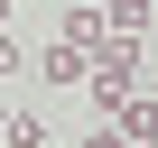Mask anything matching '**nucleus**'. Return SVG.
<instances>
[{"mask_svg":"<svg viewBox=\"0 0 158 148\" xmlns=\"http://www.w3.org/2000/svg\"><path fill=\"white\" fill-rule=\"evenodd\" d=\"M84 148H130V139H121V130H112V120H102V130H93V139H84Z\"/></svg>","mask_w":158,"mask_h":148,"instance_id":"nucleus-7","label":"nucleus"},{"mask_svg":"<svg viewBox=\"0 0 158 148\" xmlns=\"http://www.w3.org/2000/svg\"><path fill=\"white\" fill-rule=\"evenodd\" d=\"M28 74H37V84H65V93H74V84H84V74H93V56H84V46H65V37H56L47 56H28Z\"/></svg>","mask_w":158,"mask_h":148,"instance_id":"nucleus-2","label":"nucleus"},{"mask_svg":"<svg viewBox=\"0 0 158 148\" xmlns=\"http://www.w3.org/2000/svg\"><path fill=\"white\" fill-rule=\"evenodd\" d=\"M0 148H47V120L37 111H10V120H0Z\"/></svg>","mask_w":158,"mask_h":148,"instance_id":"nucleus-4","label":"nucleus"},{"mask_svg":"<svg viewBox=\"0 0 158 148\" xmlns=\"http://www.w3.org/2000/svg\"><path fill=\"white\" fill-rule=\"evenodd\" d=\"M149 28H158V0H149Z\"/></svg>","mask_w":158,"mask_h":148,"instance_id":"nucleus-8","label":"nucleus"},{"mask_svg":"<svg viewBox=\"0 0 158 148\" xmlns=\"http://www.w3.org/2000/svg\"><path fill=\"white\" fill-rule=\"evenodd\" d=\"M112 10V37H149V0H102Z\"/></svg>","mask_w":158,"mask_h":148,"instance_id":"nucleus-5","label":"nucleus"},{"mask_svg":"<svg viewBox=\"0 0 158 148\" xmlns=\"http://www.w3.org/2000/svg\"><path fill=\"white\" fill-rule=\"evenodd\" d=\"M0 74H28V46H19L10 28H0Z\"/></svg>","mask_w":158,"mask_h":148,"instance_id":"nucleus-6","label":"nucleus"},{"mask_svg":"<svg viewBox=\"0 0 158 148\" xmlns=\"http://www.w3.org/2000/svg\"><path fill=\"white\" fill-rule=\"evenodd\" d=\"M56 37H65V46H84V56H93V46L112 37V10H102V0H65V19H56Z\"/></svg>","mask_w":158,"mask_h":148,"instance_id":"nucleus-1","label":"nucleus"},{"mask_svg":"<svg viewBox=\"0 0 158 148\" xmlns=\"http://www.w3.org/2000/svg\"><path fill=\"white\" fill-rule=\"evenodd\" d=\"M149 148H158V139H149Z\"/></svg>","mask_w":158,"mask_h":148,"instance_id":"nucleus-9","label":"nucleus"},{"mask_svg":"<svg viewBox=\"0 0 158 148\" xmlns=\"http://www.w3.org/2000/svg\"><path fill=\"white\" fill-rule=\"evenodd\" d=\"M112 130H121L130 148H149V139H158V102H149V93H130V102L112 111Z\"/></svg>","mask_w":158,"mask_h":148,"instance_id":"nucleus-3","label":"nucleus"}]
</instances>
